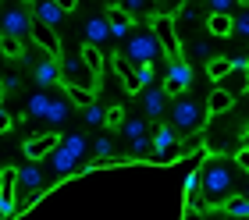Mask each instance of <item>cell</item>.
I'll return each mask as SVG.
<instances>
[{"instance_id": "cell-34", "label": "cell", "mask_w": 249, "mask_h": 220, "mask_svg": "<svg viewBox=\"0 0 249 220\" xmlns=\"http://www.w3.org/2000/svg\"><path fill=\"white\" fill-rule=\"evenodd\" d=\"M189 53L196 57V61H210V57H213V53H210V43H207V39H192V43H189Z\"/></svg>"}, {"instance_id": "cell-26", "label": "cell", "mask_w": 249, "mask_h": 220, "mask_svg": "<svg viewBox=\"0 0 249 220\" xmlns=\"http://www.w3.org/2000/svg\"><path fill=\"white\" fill-rule=\"evenodd\" d=\"M18 192V167H4L0 170V195H15Z\"/></svg>"}, {"instance_id": "cell-8", "label": "cell", "mask_w": 249, "mask_h": 220, "mask_svg": "<svg viewBox=\"0 0 249 220\" xmlns=\"http://www.w3.org/2000/svg\"><path fill=\"white\" fill-rule=\"evenodd\" d=\"M0 32L4 36H15V39H29L32 36V15L21 7H7L4 18H0Z\"/></svg>"}, {"instance_id": "cell-27", "label": "cell", "mask_w": 249, "mask_h": 220, "mask_svg": "<svg viewBox=\"0 0 249 220\" xmlns=\"http://www.w3.org/2000/svg\"><path fill=\"white\" fill-rule=\"evenodd\" d=\"M121 135L128 138V142H132V138H142V135H146V121H142V118H124Z\"/></svg>"}, {"instance_id": "cell-6", "label": "cell", "mask_w": 249, "mask_h": 220, "mask_svg": "<svg viewBox=\"0 0 249 220\" xmlns=\"http://www.w3.org/2000/svg\"><path fill=\"white\" fill-rule=\"evenodd\" d=\"M150 29H153V36L160 39L167 61H185L182 57V43H178V29H175V15H153Z\"/></svg>"}, {"instance_id": "cell-23", "label": "cell", "mask_w": 249, "mask_h": 220, "mask_svg": "<svg viewBox=\"0 0 249 220\" xmlns=\"http://www.w3.org/2000/svg\"><path fill=\"white\" fill-rule=\"evenodd\" d=\"M199 21H207L199 15V7H196V0H185L182 11L175 15V29H182V25H199Z\"/></svg>"}, {"instance_id": "cell-11", "label": "cell", "mask_w": 249, "mask_h": 220, "mask_svg": "<svg viewBox=\"0 0 249 220\" xmlns=\"http://www.w3.org/2000/svg\"><path fill=\"white\" fill-rule=\"evenodd\" d=\"M32 78H36V85H61V61L57 57H47L39 50V61L32 68Z\"/></svg>"}, {"instance_id": "cell-12", "label": "cell", "mask_w": 249, "mask_h": 220, "mask_svg": "<svg viewBox=\"0 0 249 220\" xmlns=\"http://www.w3.org/2000/svg\"><path fill=\"white\" fill-rule=\"evenodd\" d=\"M104 18H107V25H110V39H124V36L135 29V18H132L121 4H110Z\"/></svg>"}, {"instance_id": "cell-36", "label": "cell", "mask_w": 249, "mask_h": 220, "mask_svg": "<svg viewBox=\"0 0 249 220\" xmlns=\"http://www.w3.org/2000/svg\"><path fill=\"white\" fill-rule=\"evenodd\" d=\"M150 149H153V138H150V135H142V138H132V153H135V156H146Z\"/></svg>"}, {"instance_id": "cell-43", "label": "cell", "mask_w": 249, "mask_h": 220, "mask_svg": "<svg viewBox=\"0 0 249 220\" xmlns=\"http://www.w3.org/2000/svg\"><path fill=\"white\" fill-rule=\"evenodd\" d=\"M4 85H7V92H18L21 89V78L18 75H4Z\"/></svg>"}, {"instance_id": "cell-35", "label": "cell", "mask_w": 249, "mask_h": 220, "mask_svg": "<svg viewBox=\"0 0 249 220\" xmlns=\"http://www.w3.org/2000/svg\"><path fill=\"white\" fill-rule=\"evenodd\" d=\"M82 118H86V124H104V118H107V110H100L96 103H89V107H82Z\"/></svg>"}, {"instance_id": "cell-15", "label": "cell", "mask_w": 249, "mask_h": 220, "mask_svg": "<svg viewBox=\"0 0 249 220\" xmlns=\"http://www.w3.org/2000/svg\"><path fill=\"white\" fill-rule=\"evenodd\" d=\"M150 138H153V153L160 156V160H164V156H167V153H171V149L178 146V132L171 128V124H160V128H157Z\"/></svg>"}, {"instance_id": "cell-47", "label": "cell", "mask_w": 249, "mask_h": 220, "mask_svg": "<svg viewBox=\"0 0 249 220\" xmlns=\"http://www.w3.org/2000/svg\"><path fill=\"white\" fill-rule=\"evenodd\" d=\"M235 4H239V7H249V0H235Z\"/></svg>"}, {"instance_id": "cell-25", "label": "cell", "mask_w": 249, "mask_h": 220, "mask_svg": "<svg viewBox=\"0 0 249 220\" xmlns=\"http://www.w3.org/2000/svg\"><path fill=\"white\" fill-rule=\"evenodd\" d=\"M231 36H239V39L249 43V7L231 11Z\"/></svg>"}, {"instance_id": "cell-31", "label": "cell", "mask_w": 249, "mask_h": 220, "mask_svg": "<svg viewBox=\"0 0 249 220\" xmlns=\"http://www.w3.org/2000/svg\"><path fill=\"white\" fill-rule=\"evenodd\" d=\"M110 64H114V71H118V75H121V82H124V78H128V75H132V71H135V64H132V61H128V57H124V53H121V50H118V53H114V57H110Z\"/></svg>"}, {"instance_id": "cell-29", "label": "cell", "mask_w": 249, "mask_h": 220, "mask_svg": "<svg viewBox=\"0 0 249 220\" xmlns=\"http://www.w3.org/2000/svg\"><path fill=\"white\" fill-rule=\"evenodd\" d=\"M224 210H228L231 217H246L249 220V199H246V195H231V199L224 203Z\"/></svg>"}, {"instance_id": "cell-39", "label": "cell", "mask_w": 249, "mask_h": 220, "mask_svg": "<svg viewBox=\"0 0 249 220\" xmlns=\"http://www.w3.org/2000/svg\"><path fill=\"white\" fill-rule=\"evenodd\" d=\"M135 75H139V82H142L146 89L153 85V64H139V68H135Z\"/></svg>"}, {"instance_id": "cell-9", "label": "cell", "mask_w": 249, "mask_h": 220, "mask_svg": "<svg viewBox=\"0 0 249 220\" xmlns=\"http://www.w3.org/2000/svg\"><path fill=\"white\" fill-rule=\"evenodd\" d=\"M57 142H61V135H57V132H47V135H32V138H25L21 153H25V160L39 164V160L47 156V153H53V149H57Z\"/></svg>"}, {"instance_id": "cell-28", "label": "cell", "mask_w": 249, "mask_h": 220, "mask_svg": "<svg viewBox=\"0 0 249 220\" xmlns=\"http://www.w3.org/2000/svg\"><path fill=\"white\" fill-rule=\"evenodd\" d=\"M121 7L128 11L132 18H146L153 11V0H121Z\"/></svg>"}, {"instance_id": "cell-33", "label": "cell", "mask_w": 249, "mask_h": 220, "mask_svg": "<svg viewBox=\"0 0 249 220\" xmlns=\"http://www.w3.org/2000/svg\"><path fill=\"white\" fill-rule=\"evenodd\" d=\"M64 92H68V100H71V103H78V107H89V103H93V92H89V89H75V85H68Z\"/></svg>"}, {"instance_id": "cell-38", "label": "cell", "mask_w": 249, "mask_h": 220, "mask_svg": "<svg viewBox=\"0 0 249 220\" xmlns=\"http://www.w3.org/2000/svg\"><path fill=\"white\" fill-rule=\"evenodd\" d=\"M104 124H110V128H121V124H124V110H121V107H110L107 118H104Z\"/></svg>"}, {"instance_id": "cell-42", "label": "cell", "mask_w": 249, "mask_h": 220, "mask_svg": "<svg viewBox=\"0 0 249 220\" xmlns=\"http://www.w3.org/2000/svg\"><path fill=\"white\" fill-rule=\"evenodd\" d=\"M235 164H239L242 170H249V146H242L239 153H235Z\"/></svg>"}, {"instance_id": "cell-17", "label": "cell", "mask_w": 249, "mask_h": 220, "mask_svg": "<svg viewBox=\"0 0 249 220\" xmlns=\"http://www.w3.org/2000/svg\"><path fill=\"white\" fill-rule=\"evenodd\" d=\"M86 39L93 43V46H104L110 39V25H107V18L104 15H93L86 21Z\"/></svg>"}, {"instance_id": "cell-49", "label": "cell", "mask_w": 249, "mask_h": 220, "mask_svg": "<svg viewBox=\"0 0 249 220\" xmlns=\"http://www.w3.org/2000/svg\"><path fill=\"white\" fill-rule=\"evenodd\" d=\"M0 110H4V96H0Z\"/></svg>"}, {"instance_id": "cell-30", "label": "cell", "mask_w": 249, "mask_h": 220, "mask_svg": "<svg viewBox=\"0 0 249 220\" xmlns=\"http://www.w3.org/2000/svg\"><path fill=\"white\" fill-rule=\"evenodd\" d=\"M93 153H96V164H104V160H114V142H110L107 135H100L96 146H93Z\"/></svg>"}, {"instance_id": "cell-24", "label": "cell", "mask_w": 249, "mask_h": 220, "mask_svg": "<svg viewBox=\"0 0 249 220\" xmlns=\"http://www.w3.org/2000/svg\"><path fill=\"white\" fill-rule=\"evenodd\" d=\"M228 71H231V57H210V61H207V75H210L213 85H217Z\"/></svg>"}, {"instance_id": "cell-22", "label": "cell", "mask_w": 249, "mask_h": 220, "mask_svg": "<svg viewBox=\"0 0 249 220\" xmlns=\"http://www.w3.org/2000/svg\"><path fill=\"white\" fill-rule=\"evenodd\" d=\"M68 114H71V100H68V96H53L50 100V110H47V121L50 124H64Z\"/></svg>"}, {"instance_id": "cell-3", "label": "cell", "mask_w": 249, "mask_h": 220, "mask_svg": "<svg viewBox=\"0 0 249 220\" xmlns=\"http://www.w3.org/2000/svg\"><path fill=\"white\" fill-rule=\"evenodd\" d=\"M203 118H207V103H199L192 96H178L171 103V128L178 132V142H182L185 135L199 132L203 128Z\"/></svg>"}, {"instance_id": "cell-4", "label": "cell", "mask_w": 249, "mask_h": 220, "mask_svg": "<svg viewBox=\"0 0 249 220\" xmlns=\"http://www.w3.org/2000/svg\"><path fill=\"white\" fill-rule=\"evenodd\" d=\"M86 149H89L86 135H78V132H75V135H61V142H57V149H53V156H50L53 170H57L61 178H68L78 164H82Z\"/></svg>"}, {"instance_id": "cell-48", "label": "cell", "mask_w": 249, "mask_h": 220, "mask_svg": "<svg viewBox=\"0 0 249 220\" xmlns=\"http://www.w3.org/2000/svg\"><path fill=\"white\" fill-rule=\"evenodd\" d=\"M246 199H249V181H246Z\"/></svg>"}, {"instance_id": "cell-40", "label": "cell", "mask_w": 249, "mask_h": 220, "mask_svg": "<svg viewBox=\"0 0 249 220\" xmlns=\"http://www.w3.org/2000/svg\"><path fill=\"white\" fill-rule=\"evenodd\" d=\"M142 89H146V85L139 82V75H135V71L124 78V92H132V96H135V92H142Z\"/></svg>"}, {"instance_id": "cell-44", "label": "cell", "mask_w": 249, "mask_h": 220, "mask_svg": "<svg viewBox=\"0 0 249 220\" xmlns=\"http://www.w3.org/2000/svg\"><path fill=\"white\" fill-rule=\"evenodd\" d=\"M4 132H11V110L7 107L0 110V135H4Z\"/></svg>"}, {"instance_id": "cell-1", "label": "cell", "mask_w": 249, "mask_h": 220, "mask_svg": "<svg viewBox=\"0 0 249 220\" xmlns=\"http://www.w3.org/2000/svg\"><path fill=\"white\" fill-rule=\"evenodd\" d=\"M199 188H203V199L210 206H224L235 192V167L228 160H217V156L207 160L199 167Z\"/></svg>"}, {"instance_id": "cell-7", "label": "cell", "mask_w": 249, "mask_h": 220, "mask_svg": "<svg viewBox=\"0 0 249 220\" xmlns=\"http://www.w3.org/2000/svg\"><path fill=\"white\" fill-rule=\"evenodd\" d=\"M192 89V68L185 61H167V78H164V92L167 96H182Z\"/></svg>"}, {"instance_id": "cell-32", "label": "cell", "mask_w": 249, "mask_h": 220, "mask_svg": "<svg viewBox=\"0 0 249 220\" xmlns=\"http://www.w3.org/2000/svg\"><path fill=\"white\" fill-rule=\"evenodd\" d=\"M0 53H7V57H21V39L4 36V32H0Z\"/></svg>"}, {"instance_id": "cell-46", "label": "cell", "mask_w": 249, "mask_h": 220, "mask_svg": "<svg viewBox=\"0 0 249 220\" xmlns=\"http://www.w3.org/2000/svg\"><path fill=\"white\" fill-rule=\"evenodd\" d=\"M0 96H7V85H4V78H0Z\"/></svg>"}, {"instance_id": "cell-19", "label": "cell", "mask_w": 249, "mask_h": 220, "mask_svg": "<svg viewBox=\"0 0 249 220\" xmlns=\"http://www.w3.org/2000/svg\"><path fill=\"white\" fill-rule=\"evenodd\" d=\"M203 25H207V32L213 39H228L231 36V15H217V11H213V15H207Z\"/></svg>"}, {"instance_id": "cell-18", "label": "cell", "mask_w": 249, "mask_h": 220, "mask_svg": "<svg viewBox=\"0 0 249 220\" xmlns=\"http://www.w3.org/2000/svg\"><path fill=\"white\" fill-rule=\"evenodd\" d=\"M78 57H82V61H86V68H89V71H93V78L100 82V75H104V64H107V57L100 53V46H93V43H86L82 50H78Z\"/></svg>"}, {"instance_id": "cell-16", "label": "cell", "mask_w": 249, "mask_h": 220, "mask_svg": "<svg viewBox=\"0 0 249 220\" xmlns=\"http://www.w3.org/2000/svg\"><path fill=\"white\" fill-rule=\"evenodd\" d=\"M18 185L25 192H32V195H39V188H43V170H39V164H29L25 167H18Z\"/></svg>"}, {"instance_id": "cell-45", "label": "cell", "mask_w": 249, "mask_h": 220, "mask_svg": "<svg viewBox=\"0 0 249 220\" xmlns=\"http://www.w3.org/2000/svg\"><path fill=\"white\" fill-rule=\"evenodd\" d=\"M57 7L64 11V15H71V11L78 7V0H57Z\"/></svg>"}, {"instance_id": "cell-37", "label": "cell", "mask_w": 249, "mask_h": 220, "mask_svg": "<svg viewBox=\"0 0 249 220\" xmlns=\"http://www.w3.org/2000/svg\"><path fill=\"white\" fill-rule=\"evenodd\" d=\"M207 7H210V15H213V11H217V15H231L235 0H207Z\"/></svg>"}, {"instance_id": "cell-20", "label": "cell", "mask_w": 249, "mask_h": 220, "mask_svg": "<svg viewBox=\"0 0 249 220\" xmlns=\"http://www.w3.org/2000/svg\"><path fill=\"white\" fill-rule=\"evenodd\" d=\"M231 103H235V96H228L224 89L213 85L210 96H207V114H224V110H231Z\"/></svg>"}, {"instance_id": "cell-2", "label": "cell", "mask_w": 249, "mask_h": 220, "mask_svg": "<svg viewBox=\"0 0 249 220\" xmlns=\"http://www.w3.org/2000/svg\"><path fill=\"white\" fill-rule=\"evenodd\" d=\"M121 53L139 68V64H157L164 57V46H160V39L153 36V29H132L128 36H124Z\"/></svg>"}, {"instance_id": "cell-10", "label": "cell", "mask_w": 249, "mask_h": 220, "mask_svg": "<svg viewBox=\"0 0 249 220\" xmlns=\"http://www.w3.org/2000/svg\"><path fill=\"white\" fill-rule=\"evenodd\" d=\"M29 39L36 43L47 57H57V61H61V39H57V29H50V25H43V21L32 18V36H29Z\"/></svg>"}, {"instance_id": "cell-14", "label": "cell", "mask_w": 249, "mask_h": 220, "mask_svg": "<svg viewBox=\"0 0 249 220\" xmlns=\"http://www.w3.org/2000/svg\"><path fill=\"white\" fill-rule=\"evenodd\" d=\"M167 100H171V96H167L164 89H157V85H150V89H142V110L150 114L153 121H157V118H160V114L167 110Z\"/></svg>"}, {"instance_id": "cell-13", "label": "cell", "mask_w": 249, "mask_h": 220, "mask_svg": "<svg viewBox=\"0 0 249 220\" xmlns=\"http://www.w3.org/2000/svg\"><path fill=\"white\" fill-rule=\"evenodd\" d=\"M32 18L43 21V25H50V29H57L64 21V11L57 7V0H32Z\"/></svg>"}, {"instance_id": "cell-5", "label": "cell", "mask_w": 249, "mask_h": 220, "mask_svg": "<svg viewBox=\"0 0 249 220\" xmlns=\"http://www.w3.org/2000/svg\"><path fill=\"white\" fill-rule=\"evenodd\" d=\"M61 85L68 89V85H75V89H89L93 92L100 82L93 78V71L86 68V61L78 53H68V57H61Z\"/></svg>"}, {"instance_id": "cell-21", "label": "cell", "mask_w": 249, "mask_h": 220, "mask_svg": "<svg viewBox=\"0 0 249 220\" xmlns=\"http://www.w3.org/2000/svg\"><path fill=\"white\" fill-rule=\"evenodd\" d=\"M50 92H32L29 96V107H25V114L29 118H39V121H47V110H50Z\"/></svg>"}, {"instance_id": "cell-41", "label": "cell", "mask_w": 249, "mask_h": 220, "mask_svg": "<svg viewBox=\"0 0 249 220\" xmlns=\"http://www.w3.org/2000/svg\"><path fill=\"white\" fill-rule=\"evenodd\" d=\"M196 192H199V170H192L185 178V195H196Z\"/></svg>"}]
</instances>
